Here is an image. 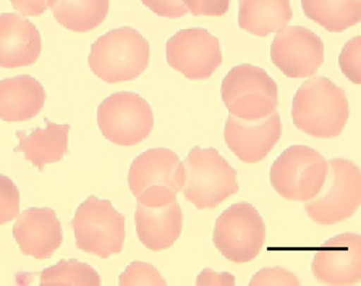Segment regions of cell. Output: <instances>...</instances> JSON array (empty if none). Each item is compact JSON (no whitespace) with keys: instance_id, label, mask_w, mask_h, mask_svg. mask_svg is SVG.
Returning <instances> with one entry per match:
<instances>
[{"instance_id":"6da1fadb","label":"cell","mask_w":361,"mask_h":286,"mask_svg":"<svg viewBox=\"0 0 361 286\" xmlns=\"http://www.w3.org/2000/svg\"><path fill=\"white\" fill-rule=\"evenodd\" d=\"M178 189L198 211L216 209L237 194V170L214 147H193L175 173Z\"/></svg>"},{"instance_id":"7a4b0ae2","label":"cell","mask_w":361,"mask_h":286,"mask_svg":"<svg viewBox=\"0 0 361 286\" xmlns=\"http://www.w3.org/2000/svg\"><path fill=\"white\" fill-rule=\"evenodd\" d=\"M348 117L345 92L324 76L305 81L293 97V125L313 137L331 139L341 136Z\"/></svg>"},{"instance_id":"3957f363","label":"cell","mask_w":361,"mask_h":286,"mask_svg":"<svg viewBox=\"0 0 361 286\" xmlns=\"http://www.w3.org/2000/svg\"><path fill=\"white\" fill-rule=\"evenodd\" d=\"M149 42L140 31L123 26L109 31L91 46L87 63L106 82L136 80L149 65Z\"/></svg>"},{"instance_id":"277c9868","label":"cell","mask_w":361,"mask_h":286,"mask_svg":"<svg viewBox=\"0 0 361 286\" xmlns=\"http://www.w3.org/2000/svg\"><path fill=\"white\" fill-rule=\"evenodd\" d=\"M329 162L308 146H290L271 167V185L287 201H311L324 188Z\"/></svg>"},{"instance_id":"5b68a950","label":"cell","mask_w":361,"mask_h":286,"mask_svg":"<svg viewBox=\"0 0 361 286\" xmlns=\"http://www.w3.org/2000/svg\"><path fill=\"white\" fill-rule=\"evenodd\" d=\"M222 102L231 115L248 122L269 117L279 106L277 82L255 65H237L221 85Z\"/></svg>"},{"instance_id":"8992f818","label":"cell","mask_w":361,"mask_h":286,"mask_svg":"<svg viewBox=\"0 0 361 286\" xmlns=\"http://www.w3.org/2000/svg\"><path fill=\"white\" fill-rule=\"evenodd\" d=\"M78 249L107 259L118 254L125 241V217L111 201L90 196L72 220Z\"/></svg>"},{"instance_id":"52a82bcc","label":"cell","mask_w":361,"mask_h":286,"mask_svg":"<svg viewBox=\"0 0 361 286\" xmlns=\"http://www.w3.org/2000/svg\"><path fill=\"white\" fill-rule=\"evenodd\" d=\"M212 241L217 251L233 263L255 261L266 241L264 220L248 202H237L216 220Z\"/></svg>"},{"instance_id":"ba28073f","label":"cell","mask_w":361,"mask_h":286,"mask_svg":"<svg viewBox=\"0 0 361 286\" xmlns=\"http://www.w3.org/2000/svg\"><path fill=\"white\" fill-rule=\"evenodd\" d=\"M101 133L117 146H136L154 128V113L146 99L135 92H116L97 108Z\"/></svg>"},{"instance_id":"9c48e42d","label":"cell","mask_w":361,"mask_h":286,"mask_svg":"<svg viewBox=\"0 0 361 286\" xmlns=\"http://www.w3.org/2000/svg\"><path fill=\"white\" fill-rule=\"evenodd\" d=\"M329 189L306 201L305 211L318 225H336L358 211L361 199L360 168L347 158L329 162Z\"/></svg>"},{"instance_id":"30bf717a","label":"cell","mask_w":361,"mask_h":286,"mask_svg":"<svg viewBox=\"0 0 361 286\" xmlns=\"http://www.w3.org/2000/svg\"><path fill=\"white\" fill-rule=\"evenodd\" d=\"M166 57L173 70L188 80H207L222 65V49L216 36L202 27L182 30L166 44Z\"/></svg>"},{"instance_id":"8fae6325","label":"cell","mask_w":361,"mask_h":286,"mask_svg":"<svg viewBox=\"0 0 361 286\" xmlns=\"http://www.w3.org/2000/svg\"><path fill=\"white\" fill-rule=\"evenodd\" d=\"M271 60L288 78H311L324 63V44L303 26H286L272 41Z\"/></svg>"},{"instance_id":"7c38bea8","label":"cell","mask_w":361,"mask_h":286,"mask_svg":"<svg viewBox=\"0 0 361 286\" xmlns=\"http://www.w3.org/2000/svg\"><path fill=\"white\" fill-rule=\"evenodd\" d=\"M282 136V120L277 112L269 117L248 122L231 115L224 128V139L228 149L245 163L264 161Z\"/></svg>"},{"instance_id":"4fadbf2b","label":"cell","mask_w":361,"mask_h":286,"mask_svg":"<svg viewBox=\"0 0 361 286\" xmlns=\"http://www.w3.org/2000/svg\"><path fill=\"white\" fill-rule=\"evenodd\" d=\"M313 273L324 285H357L361 278V238L342 233L326 241L313 257Z\"/></svg>"},{"instance_id":"5bb4252c","label":"cell","mask_w":361,"mask_h":286,"mask_svg":"<svg viewBox=\"0 0 361 286\" xmlns=\"http://www.w3.org/2000/svg\"><path fill=\"white\" fill-rule=\"evenodd\" d=\"M13 238L25 256L46 261L62 246L63 232L52 209L31 207L16 217Z\"/></svg>"},{"instance_id":"9a60e30c","label":"cell","mask_w":361,"mask_h":286,"mask_svg":"<svg viewBox=\"0 0 361 286\" xmlns=\"http://www.w3.org/2000/svg\"><path fill=\"white\" fill-rule=\"evenodd\" d=\"M39 55V30L23 15H0V67H31L37 62Z\"/></svg>"},{"instance_id":"2e32d148","label":"cell","mask_w":361,"mask_h":286,"mask_svg":"<svg viewBox=\"0 0 361 286\" xmlns=\"http://www.w3.org/2000/svg\"><path fill=\"white\" fill-rule=\"evenodd\" d=\"M136 233L143 246L159 252L175 244L183 228V213L177 199L162 206H136Z\"/></svg>"},{"instance_id":"e0dca14e","label":"cell","mask_w":361,"mask_h":286,"mask_svg":"<svg viewBox=\"0 0 361 286\" xmlns=\"http://www.w3.org/2000/svg\"><path fill=\"white\" fill-rule=\"evenodd\" d=\"M180 158L175 152L156 147L141 154L133 161L128 172V186L135 197L147 189L167 188L178 192L175 173L180 167Z\"/></svg>"},{"instance_id":"ac0fdd59","label":"cell","mask_w":361,"mask_h":286,"mask_svg":"<svg viewBox=\"0 0 361 286\" xmlns=\"http://www.w3.org/2000/svg\"><path fill=\"white\" fill-rule=\"evenodd\" d=\"M46 104V91L30 75H18L0 81V120L26 122L35 118Z\"/></svg>"},{"instance_id":"d6986e66","label":"cell","mask_w":361,"mask_h":286,"mask_svg":"<svg viewBox=\"0 0 361 286\" xmlns=\"http://www.w3.org/2000/svg\"><path fill=\"white\" fill-rule=\"evenodd\" d=\"M70 125H57L46 120V128H37L31 135L16 131L20 144L15 152H23L26 161L44 170L47 163L60 162L68 152Z\"/></svg>"},{"instance_id":"ffe728a7","label":"cell","mask_w":361,"mask_h":286,"mask_svg":"<svg viewBox=\"0 0 361 286\" xmlns=\"http://www.w3.org/2000/svg\"><path fill=\"white\" fill-rule=\"evenodd\" d=\"M293 12L290 0H240L238 26L251 35L266 37L286 27Z\"/></svg>"},{"instance_id":"44dd1931","label":"cell","mask_w":361,"mask_h":286,"mask_svg":"<svg viewBox=\"0 0 361 286\" xmlns=\"http://www.w3.org/2000/svg\"><path fill=\"white\" fill-rule=\"evenodd\" d=\"M47 4L57 23L73 32L96 30L109 13V0H47Z\"/></svg>"},{"instance_id":"7402d4cb","label":"cell","mask_w":361,"mask_h":286,"mask_svg":"<svg viewBox=\"0 0 361 286\" xmlns=\"http://www.w3.org/2000/svg\"><path fill=\"white\" fill-rule=\"evenodd\" d=\"M305 15L329 32H342L360 23L361 0H302Z\"/></svg>"},{"instance_id":"603a6c76","label":"cell","mask_w":361,"mask_h":286,"mask_svg":"<svg viewBox=\"0 0 361 286\" xmlns=\"http://www.w3.org/2000/svg\"><path fill=\"white\" fill-rule=\"evenodd\" d=\"M41 285H101V277L94 268L75 259L60 261L44 268L39 275Z\"/></svg>"},{"instance_id":"cb8c5ba5","label":"cell","mask_w":361,"mask_h":286,"mask_svg":"<svg viewBox=\"0 0 361 286\" xmlns=\"http://www.w3.org/2000/svg\"><path fill=\"white\" fill-rule=\"evenodd\" d=\"M118 285L128 286V285H159L166 286L167 282L162 277L161 272L151 263L146 262H133L125 268V272L120 275Z\"/></svg>"},{"instance_id":"d4e9b609","label":"cell","mask_w":361,"mask_h":286,"mask_svg":"<svg viewBox=\"0 0 361 286\" xmlns=\"http://www.w3.org/2000/svg\"><path fill=\"white\" fill-rule=\"evenodd\" d=\"M20 216V191L12 180L0 175V225Z\"/></svg>"},{"instance_id":"484cf974","label":"cell","mask_w":361,"mask_h":286,"mask_svg":"<svg viewBox=\"0 0 361 286\" xmlns=\"http://www.w3.org/2000/svg\"><path fill=\"white\" fill-rule=\"evenodd\" d=\"M361 37L355 36L343 46L341 55H338V65H341L342 73L347 78L360 85L361 82Z\"/></svg>"},{"instance_id":"4316f807","label":"cell","mask_w":361,"mask_h":286,"mask_svg":"<svg viewBox=\"0 0 361 286\" xmlns=\"http://www.w3.org/2000/svg\"><path fill=\"white\" fill-rule=\"evenodd\" d=\"M267 285H292L298 286L300 280L292 272L282 267L262 268L251 278L250 286H267Z\"/></svg>"},{"instance_id":"83f0119b","label":"cell","mask_w":361,"mask_h":286,"mask_svg":"<svg viewBox=\"0 0 361 286\" xmlns=\"http://www.w3.org/2000/svg\"><path fill=\"white\" fill-rule=\"evenodd\" d=\"M183 4L195 16H222L231 7V0H183Z\"/></svg>"},{"instance_id":"f1b7e54d","label":"cell","mask_w":361,"mask_h":286,"mask_svg":"<svg viewBox=\"0 0 361 286\" xmlns=\"http://www.w3.org/2000/svg\"><path fill=\"white\" fill-rule=\"evenodd\" d=\"M151 12L164 18H182L188 13V8L185 7L183 0H141Z\"/></svg>"},{"instance_id":"f546056e","label":"cell","mask_w":361,"mask_h":286,"mask_svg":"<svg viewBox=\"0 0 361 286\" xmlns=\"http://www.w3.org/2000/svg\"><path fill=\"white\" fill-rule=\"evenodd\" d=\"M10 4L23 16H39L49 7L47 0H10Z\"/></svg>"},{"instance_id":"4dcf8cb0","label":"cell","mask_w":361,"mask_h":286,"mask_svg":"<svg viewBox=\"0 0 361 286\" xmlns=\"http://www.w3.org/2000/svg\"><path fill=\"white\" fill-rule=\"evenodd\" d=\"M196 285H235L233 275L217 273L211 268H204L196 280Z\"/></svg>"}]
</instances>
